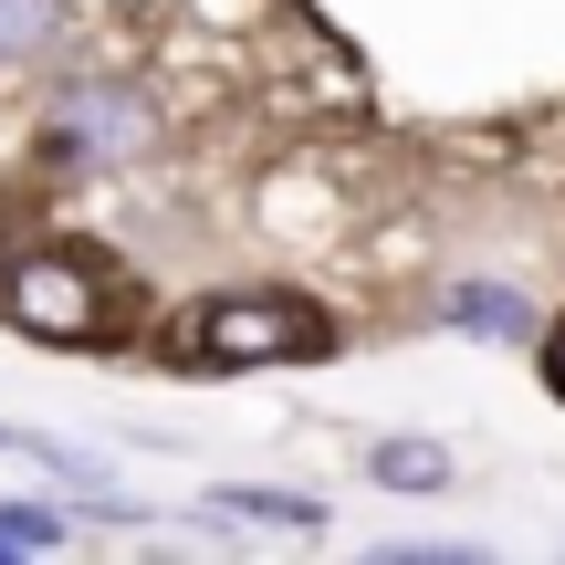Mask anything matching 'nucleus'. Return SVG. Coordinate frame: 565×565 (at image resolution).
<instances>
[{
    "instance_id": "6e6552de",
    "label": "nucleus",
    "mask_w": 565,
    "mask_h": 565,
    "mask_svg": "<svg viewBox=\"0 0 565 565\" xmlns=\"http://www.w3.org/2000/svg\"><path fill=\"white\" fill-rule=\"evenodd\" d=\"M545 377H555V398H565V324L545 335Z\"/></svg>"
},
{
    "instance_id": "f03ea898",
    "label": "nucleus",
    "mask_w": 565,
    "mask_h": 565,
    "mask_svg": "<svg viewBox=\"0 0 565 565\" xmlns=\"http://www.w3.org/2000/svg\"><path fill=\"white\" fill-rule=\"evenodd\" d=\"M0 315L42 345H105V315H116V282H105L84 252H21L0 273Z\"/></svg>"
},
{
    "instance_id": "7ed1b4c3",
    "label": "nucleus",
    "mask_w": 565,
    "mask_h": 565,
    "mask_svg": "<svg viewBox=\"0 0 565 565\" xmlns=\"http://www.w3.org/2000/svg\"><path fill=\"white\" fill-rule=\"evenodd\" d=\"M210 513H231V524H294V534H324V503H303V492H263V482L210 492Z\"/></svg>"
},
{
    "instance_id": "1a4fd4ad",
    "label": "nucleus",
    "mask_w": 565,
    "mask_h": 565,
    "mask_svg": "<svg viewBox=\"0 0 565 565\" xmlns=\"http://www.w3.org/2000/svg\"><path fill=\"white\" fill-rule=\"evenodd\" d=\"M0 450H11V429H0Z\"/></svg>"
},
{
    "instance_id": "f257e3e1",
    "label": "nucleus",
    "mask_w": 565,
    "mask_h": 565,
    "mask_svg": "<svg viewBox=\"0 0 565 565\" xmlns=\"http://www.w3.org/2000/svg\"><path fill=\"white\" fill-rule=\"evenodd\" d=\"M324 345H335V324L303 294H210L179 324V366H210V377H231V366H303Z\"/></svg>"
},
{
    "instance_id": "0eeeda50",
    "label": "nucleus",
    "mask_w": 565,
    "mask_h": 565,
    "mask_svg": "<svg viewBox=\"0 0 565 565\" xmlns=\"http://www.w3.org/2000/svg\"><path fill=\"white\" fill-rule=\"evenodd\" d=\"M53 513H0V555H42V545H53Z\"/></svg>"
},
{
    "instance_id": "20e7f679",
    "label": "nucleus",
    "mask_w": 565,
    "mask_h": 565,
    "mask_svg": "<svg viewBox=\"0 0 565 565\" xmlns=\"http://www.w3.org/2000/svg\"><path fill=\"white\" fill-rule=\"evenodd\" d=\"M440 315L471 335H524V294H503V282H440Z\"/></svg>"
},
{
    "instance_id": "423d86ee",
    "label": "nucleus",
    "mask_w": 565,
    "mask_h": 565,
    "mask_svg": "<svg viewBox=\"0 0 565 565\" xmlns=\"http://www.w3.org/2000/svg\"><path fill=\"white\" fill-rule=\"evenodd\" d=\"M53 42V0H0V53H42Z\"/></svg>"
},
{
    "instance_id": "39448f33",
    "label": "nucleus",
    "mask_w": 565,
    "mask_h": 565,
    "mask_svg": "<svg viewBox=\"0 0 565 565\" xmlns=\"http://www.w3.org/2000/svg\"><path fill=\"white\" fill-rule=\"evenodd\" d=\"M366 471H377L387 492H440L450 482V450L440 440H377V450H366Z\"/></svg>"
}]
</instances>
